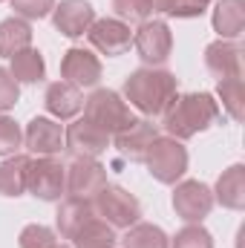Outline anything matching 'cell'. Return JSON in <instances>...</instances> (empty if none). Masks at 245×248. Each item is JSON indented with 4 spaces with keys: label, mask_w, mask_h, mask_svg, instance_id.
<instances>
[{
    "label": "cell",
    "mask_w": 245,
    "mask_h": 248,
    "mask_svg": "<svg viewBox=\"0 0 245 248\" xmlns=\"http://www.w3.org/2000/svg\"><path fill=\"white\" fill-rule=\"evenodd\" d=\"M222 119L219 104L208 93H190V95H176V101L165 113V130L170 139H190Z\"/></svg>",
    "instance_id": "cell-1"
},
{
    "label": "cell",
    "mask_w": 245,
    "mask_h": 248,
    "mask_svg": "<svg viewBox=\"0 0 245 248\" xmlns=\"http://www.w3.org/2000/svg\"><path fill=\"white\" fill-rule=\"evenodd\" d=\"M127 101L144 116H165L176 101V78L165 69H136L124 81Z\"/></svg>",
    "instance_id": "cell-2"
},
{
    "label": "cell",
    "mask_w": 245,
    "mask_h": 248,
    "mask_svg": "<svg viewBox=\"0 0 245 248\" xmlns=\"http://www.w3.org/2000/svg\"><path fill=\"white\" fill-rule=\"evenodd\" d=\"M84 119L92 122L98 130H104L107 136H116V133H122L124 127L133 124V113H130L127 101H122L119 93H113V90H95L84 101Z\"/></svg>",
    "instance_id": "cell-3"
},
{
    "label": "cell",
    "mask_w": 245,
    "mask_h": 248,
    "mask_svg": "<svg viewBox=\"0 0 245 248\" xmlns=\"http://www.w3.org/2000/svg\"><path fill=\"white\" fill-rule=\"evenodd\" d=\"M144 162H147L153 179H159L162 185H176L182 179V173L187 170V150L182 147L179 139L156 136Z\"/></svg>",
    "instance_id": "cell-4"
},
{
    "label": "cell",
    "mask_w": 245,
    "mask_h": 248,
    "mask_svg": "<svg viewBox=\"0 0 245 248\" xmlns=\"http://www.w3.org/2000/svg\"><path fill=\"white\" fill-rule=\"evenodd\" d=\"M95 211L104 217L107 225L113 228H130L138 222L141 217V205L133 193H127L124 187H113V185H104L98 193H95Z\"/></svg>",
    "instance_id": "cell-5"
},
{
    "label": "cell",
    "mask_w": 245,
    "mask_h": 248,
    "mask_svg": "<svg viewBox=\"0 0 245 248\" xmlns=\"http://www.w3.org/2000/svg\"><path fill=\"white\" fill-rule=\"evenodd\" d=\"M26 190H32V196H38L44 202L61 199V193L66 190V168L52 156H41L38 162L29 165Z\"/></svg>",
    "instance_id": "cell-6"
},
{
    "label": "cell",
    "mask_w": 245,
    "mask_h": 248,
    "mask_svg": "<svg viewBox=\"0 0 245 248\" xmlns=\"http://www.w3.org/2000/svg\"><path fill=\"white\" fill-rule=\"evenodd\" d=\"M133 46L138 52V58L150 66H159L170 58L173 49V35L168 29V23L162 20H144L138 26V32L133 35Z\"/></svg>",
    "instance_id": "cell-7"
},
{
    "label": "cell",
    "mask_w": 245,
    "mask_h": 248,
    "mask_svg": "<svg viewBox=\"0 0 245 248\" xmlns=\"http://www.w3.org/2000/svg\"><path fill=\"white\" fill-rule=\"evenodd\" d=\"M87 38L90 44L107 55V58H116V55H124L130 46H133V32L130 26L119 20V17H101V20H92V26L87 29Z\"/></svg>",
    "instance_id": "cell-8"
},
{
    "label": "cell",
    "mask_w": 245,
    "mask_h": 248,
    "mask_svg": "<svg viewBox=\"0 0 245 248\" xmlns=\"http://www.w3.org/2000/svg\"><path fill=\"white\" fill-rule=\"evenodd\" d=\"M214 208V193L202 182H182L173 190V211L184 222H202Z\"/></svg>",
    "instance_id": "cell-9"
},
{
    "label": "cell",
    "mask_w": 245,
    "mask_h": 248,
    "mask_svg": "<svg viewBox=\"0 0 245 248\" xmlns=\"http://www.w3.org/2000/svg\"><path fill=\"white\" fill-rule=\"evenodd\" d=\"M104 185H107V170H104V165H98L95 159L78 156V159L66 168V190H69L72 196L92 199Z\"/></svg>",
    "instance_id": "cell-10"
},
{
    "label": "cell",
    "mask_w": 245,
    "mask_h": 248,
    "mask_svg": "<svg viewBox=\"0 0 245 248\" xmlns=\"http://www.w3.org/2000/svg\"><path fill=\"white\" fill-rule=\"evenodd\" d=\"M61 75L66 84L84 90V87H95L101 81V61L81 46H72L61 61Z\"/></svg>",
    "instance_id": "cell-11"
},
{
    "label": "cell",
    "mask_w": 245,
    "mask_h": 248,
    "mask_svg": "<svg viewBox=\"0 0 245 248\" xmlns=\"http://www.w3.org/2000/svg\"><path fill=\"white\" fill-rule=\"evenodd\" d=\"M63 144H66L72 153H78V156L95 159V156H101V153L110 147V136H107L104 130H98L92 122L78 119L75 124H69V127L63 130Z\"/></svg>",
    "instance_id": "cell-12"
},
{
    "label": "cell",
    "mask_w": 245,
    "mask_h": 248,
    "mask_svg": "<svg viewBox=\"0 0 245 248\" xmlns=\"http://www.w3.org/2000/svg\"><path fill=\"white\" fill-rule=\"evenodd\" d=\"M156 136H159L156 124L144 122V119H133V124L124 127L122 133H116L113 139H116V150L122 153L124 159H130V162H144L150 144L156 141Z\"/></svg>",
    "instance_id": "cell-13"
},
{
    "label": "cell",
    "mask_w": 245,
    "mask_h": 248,
    "mask_svg": "<svg viewBox=\"0 0 245 248\" xmlns=\"http://www.w3.org/2000/svg\"><path fill=\"white\" fill-rule=\"evenodd\" d=\"M55 29L66 38H81L87 35V29L95 20V9L87 0H61V6H55Z\"/></svg>",
    "instance_id": "cell-14"
},
{
    "label": "cell",
    "mask_w": 245,
    "mask_h": 248,
    "mask_svg": "<svg viewBox=\"0 0 245 248\" xmlns=\"http://www.w3.org/2000/svg\"><path fill=\"white\" fill-rule=\"evenodd\" d=\"M205 66L219 78H243V49L237 41H214L205 49Z\"/></svg>",
    "instance_id": "cell-15"
},
{
    "label": "cell",
    "mask_w": 245,
    "mask_h": 248,
    "mask_svg": "<svg viewBox=\"0 0 245 248\" xmlns=\"http://www.w3.org/2000/svg\"><path fill=\"white\" fill-rule=\"evenodd\" d=\"M23 141L32 153L38 156H55L63 147V127L52 119H32L26 133H23Z\"/></svg>",
    "instance_id": "cell-16"
},
{
    "label": "cell",
    "mask_w": 245,
    "mask_h": 248,
    "mask_svg": "<svg viewBox=\"0 0 245 248\" xmlns=\"http://www.w3.org/2000/svg\"><path fill=\"white\" fill-rule=\"evenodd\" d=\"M46 110L55 116V119H75L81 110H84V95H81V90L78 87H72V84H66V81H55V84H49V90H46Z\"/></svg>",
    "instance_id": "cell-17"
},
{
    "label": "cell",
    "mask_w": 245,
    "mask_h": 248,
    "mask_svg": "<svg viewBox=\"0 0 245 248\" xmlns=\"http://www.w3.org/2000/svg\"><path fill=\"white\" fill-rule=\"evenodd\" d=\"M92 217H95V205H92V199L69 196L61 208H58V231H61V237L72 240V237H75V234H78Z\"/></svg>",
    "instance_id": "cell-18"
},
{
    "label": "cell",
    "mask_w": 245,
    "mask_h": 248,
    "mask_svg": "<svg viewBox=\"0 0 245 248\" xmlns=\"http://www.w3.org/2000/svg\"><path fill=\"white\" fill-rule=\"evenodd\" d=\"M214 29L222 41H237L245 29V3L243 0H216Z\"/></svg>",
    "instance_id": "cell-19"
},
{
    "label": "cell",
    "mask_w": 245,
    "mask_h": 248,
    "mask_svg": "<svg viewBox=\"0 0 245 248\" xmlns=\"http://www.w3.org/2000/svg\"><path fill=\"white\" fill-rule=\"evenodd\" d=\"M216 199L231 208V211H243L245 208V168L243 165H234L228 168L219 182H216Z\"/></svg>",
    "instance_id": "cell-20"
},
{
    "label": "cell",
    "mask_w": 245,
    "mask_h": 248,
    "mask_svg": "<svg viewBox=\"0 0 245 248\" xmlns=\"http://www.w3.org/2000/svg\"><path fill=\"white\" fill-rule=\"evenodd\" d=\"M32 44V26L20 17H9L0 23V55L3 58H15L17 52L29 49Z\"/></svg>",
    "instance_id": "cell-21"
},
{
    "label": "cell",
    "mask_w": 245,
    "mask_h": 248,
    "mask_svg": "<svg viewBox=\"0 0 245 248\" xmlns=\"http://www.w3.org/2000/svg\"><path fill=\"white\" fill-rule=\"evenodd\" d=\"M29 165L32 159L29 156H9L3 165H0V193L3 196H20L26 190V176H29Z\"/></svg>",
    "instance_id": "cell-22"
},
{
    "label": "cell",
    "mask_w": 245,
    "mask_h": 248,
    "mask_svg": "<svg viewBox=\"0 0 245 248\" xmlns=\"http://www.w3.org/2000/svg\"><path fill=\"white\" fill-rule=\"evenodd\" d=\"M12 75H15V81L17 84H35V81H41L44 78V72H46V63L41 58V52L38 49H23V52H17L15 58H12V69H9Z\"/></svg>",
    "instance_id": "cell-23"
},
{
    "label": "cell",
    "mask_w": 245,
    "mask_h": 248,
    "mask_svg": "<svg viewBox=\"0 0 245 248\" xmlns=\"http://www.w3.org/2000/svg\"><path fill=\"white\" fill-rule=\"evenodd\" d=\"M75 248H113L116 246V234H113V225H107L104 219L92 217L75 237H72Z\"/></svg>",
    "instance_id": "cell-24"
},
{
    "label": "cell",
    "mask_w": 245,
    "mask_h": 248,
    "mask_svg": "<svg viewBox=\"0 0 245 248\" xmlns=\"http://www.w3.org/2000/svg\"><path fill=\"white\" fill-rule=\"evenodd\" d=\"M124 248H168V234L156 225L136 222L124 237Z\"/></svg>",
    "instance_id": "cell-25"
},
{
    "label": "cell",
    "mask_w": 245,
    "mask_h": 248,
    "mask_svg": "<svg viewBox=\"0 0 245 248\" xmlns=\"http://www.w3.org/2000/svg\"><path fill=\"white\" fill-rule=\"evenodd\" d=\"M219 98H222V110H228V116L234 122L243 119V78H225L216 87Z\"/></svg>",
    "instance_id": "cell-26"
},
{
    "label": "cell",
    "mask_w": 245,
    "mask_h": 248,
    "mask_svg": "<svg viewBox=\"0 0 245 248\" xmlns=\"http://www.w3.org/2000/svg\"><path fill=\"white\" fill-rule=\"evenodd\" d=\"M113 9H116L119 20H124L127 26L130 23H144L147 15L153 12L150 9V0H113Z\"/></svg>",
    "instance_id": "cell-27"
},
{
    "label": "cell",
    "mask_w": 245,
    "mask_h": 248,
    "mask_svg": "<svg viewBox=\"0 0 245 248\" xmlns=\"http://www.w3.org/2000/svg\"><path fill=\"white\" fill-rule=\"evenodd\" d=\"M173 248H214V240L202 225L190 222L173 237Z\"/></svg>",
    "instance_id": "cell-28"
},
{
    "label": "cell",
    "mask_w": 245,
    "mask_h": 248,
    "mask_svg": "<svg viewBox=\"0 0 245 248\" xmlns=\"http://www.w3.org/2000/svg\"><path fill=\"white\" fill-rule=\"evenodd\" d=\"M20 141H23L20 127L12 122L9 116H0V156H15Z\"/></svg>",
    "instance_id": "cell-29"
},
{
    "label": "cell",
    "mask_w": 245,
    "mask_h": 248,
    "mask_svg": "<svg viewBox=\"0 0 245 248\" xmlns=\"http://www.w3.org/2000/svg\"><path fill=\"white\" fill-rule=\"evenodd\" d=\"M55 234L46 225H26L20 231V248H52Z\"/></svg>",
    "instance_id": "cell-30"
},
{
    "label": "cell",
    "mask_w": 245,
    "mask_h": 248,
    "mask_svg": "<svg viewBox=\"0 0 245 248\" xmlns=\"http://www.w3.org/2000/svg\"><path fill=\"white\" fill-rule=\"evenodd\" d=\"M17 98H20V84L15 81V75L6 66H0V113L12 110Z\"/></svg>",
    "instance_id": "cell-31"
},
{
    "label": "cell",
    "mask_w": 245,
    "mask_h": 248,
    "mask_svg": "<svg viewBox=\"0 0 245 248\" xmlns=\"http://www.w3.org/2000/svg\"><path fill=\"white\" fill-rule=\"evenodd\" d=\"M12 9L29 20H41L55 9V0H12Z\"/></svg>",
    "instance_id": "cell-32"
},
{
    "label": "cell",
    "mask_w": 245,
    "mask_h": 248,
    "mask_svg": "<svg viewBox=\"0 0 245 248\" xmlns=\"http://www.w3.org/2000/svg\"><path fill=\"white\" fill-rule=\"evenodd\" d=\"M173 3H176V0H150V9H153V12H170Z\"/></svg>",
    "instance_id": "cell-33"
},
{
    "label": "cell",
    "mask_w": 245,
    "mask_h": 248,
    "mask_svg": "<svg viewBox=\"0 0 245 248\" xmlns=\"http://www.w3.org/2000/svg\"><path fill=\"white\" fill-rule=\"evenodd\" d=\"M187 3H193V6H199V9H208L211 0H187Z\"/></svg>",
    "instance_id": "cell-34"
},
{
    "label": "cell",
    "mask_w": 245,
    "mask_h": 248,
    "mask_svg": "<svg viewBox=\"0 0 245 248\" xmlns=\"http://www.w3.org/2000/svg\"><path fill=\"white\" fill-rule=\"evenodd\" d=\"M52 248H69V246H58V243H55V246H52Z\"/></svg>",
    "instance_id": "cell-35"
},
{
    "label": "cell",
    "mask_w": 245,
    "mask_h": 248,
    "mask_svg": "<svg viewBox=\"0 0 245 248\" xmlns=\"http://www.w3.org/2000/svg\"><path fill=\"white\" fill-rule=\"evenodd\" d=\"M0 3H3V0H0Z\"/></svg>",
    "instance_id": "cell-36"
}]
</instances>
